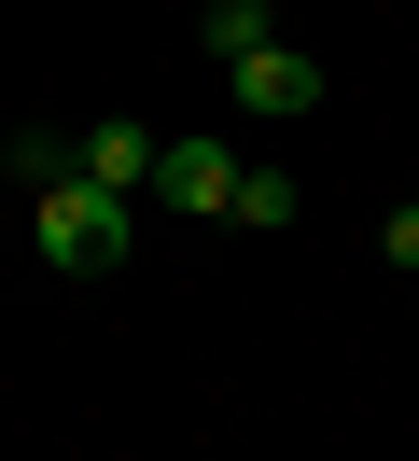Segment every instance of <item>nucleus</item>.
Listing matches in <instances>:
<instances>
[{"label":"nucleus","mask_w":419,"mask_h":461,"mask_svg":"<svg viewBox=\"0 0 419 461\" xmlns=\"http://www.w3.org/2000/svg\"><path fill=\"white\" fill-rule=\"evenodd\" d=\"M238 224H251V238H279V224H294V182L251 168V182H238Z\"/></svg>","instance_id":"6"},{"label":"nucleus","mask_w":419,"mask_h":461,"mask_svg":"<svg viewBox=\"0 0 419 461\" xmlns=\"http://www.w3.org/2000/svg\"><path fill=\"white\" fill-rule=\"evenodd\" d=\"M84 182H98V196H154V182H168V140H154V126H84Z\"/></svg>","instance_id":"4"},{"label":"nucleus","mask_w":419,"mask_h":461,"mask_svg":"<svg viewBox=\"0 0 419 461\" xmlns=\"http://www.w3.org/2000/svg\"><path fill=\"white\" fill-rule=\"evenodd\" d=\"M238 140H168V182H154V196L168 210H196V224H238Z\"/></svg>","instance_id":"3"},{"label":"nucleus","mask_w":419,"mask_h":461,"mask_svg":"<svg viewBox=\"0 0 419 461\" xmlns=\"http://www.w3.org/2000/svg\"><path fill=\"white\" fill-rule=\"evenodd\" d=\"M28 238H42V266L56 280H98V266H126V238H140V210L126 196H98V182H42V196H28Z\"/></svg>","instance_id":"1"},{"label":"nucleus","mask_w":419,"mask_h":461,"mask_svg":"<svg viewBox=\"0 0 419 461\" xmlns=\"http://www.w3.org/2000/svg\"><path fill=\"white\" fill-rule=\"evenodd\" d=\"M223 98H238L251 126H294V113H322V57L266 42V57H238V70H223Z\"/></svg>","instance_id":"2"},{"label":"nucleus","mask_w":419,"mask_h":461,"mask_svg":"<svg viewBox=\"0 0 419 461\" xmlns=\"http://www.w3.org/2000/svg\"><path fill=\"white\" fill-rule=\"evenodd\" d=\"M196 42L238 70V57H266V42H279V14H266V0H210V14H196Z\"/></svg>","instance_id":"5"},{"label":"nucleus","mask_w":419,"mask_h":461,"mask_svg":"<svg viewBox=\"0 0 419 461\" xmlns=\"http://www.w3.org/2000/svg\"><path fill=\"white\" fill-rule=\"evenodd\" d=\"M378 252H391V266H419V196H405V210L378 224Z\"/></svg>","instance_id":"7"}]
</instances>
